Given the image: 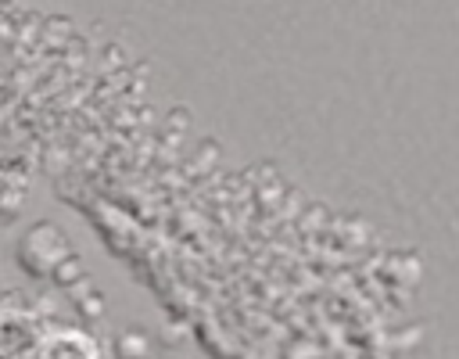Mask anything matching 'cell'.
<instances>
[{
    "label": "cell",
    "mask_w": 459,
    "mask_h": 359,
    "mask_svg": "<svg viewBox=\"0 0 459 359\" xmlns=\"http://www.w3.org/2000/svg\"><path fill=\"white\" fill-rule=\"evenodd\" d=\"M43 359H90V355H82V352H79V355H68V337L57 334V337L47 345V355H43Z\"/></svg>",
    "instance_id": "cell-1"
}]
</instances>
